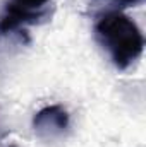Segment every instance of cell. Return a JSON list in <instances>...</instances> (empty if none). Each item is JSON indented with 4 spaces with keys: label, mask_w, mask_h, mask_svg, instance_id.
Segmentation results:
<instances>
[{
    "label": "cell",
    "mask_w": 146,
    "mask_h": 147,
    "mask_svg": "<svg viewBox=\"0 0 146 147\" xmlns=\"http://www.w3.org/2000/svg\"><path fill=\"white\" fill-rule=\"evenodd\" d=\"M52 0H9L0 17V36L14 34L24 26L36 24L46 16Z\"/></svg>",
    "instance_id": "obj_2"
},
{
    "label": "cell",
    "mask_w": 146,
    "mask_h": 147,
    "mask_svg": "<svg viewBox=\"0 0 146 147\" xmlns=\"http://www.w3.org/2000/svg\"><path fill=\"white\" fill-rule=\"evenodd\" d=\"M95 36L119 70L129 69L145 50V38L138 24L122 12H107L95 24Z\"/></svg>",
    "instance_id": "obj_1"
},
{
    "label": "cell",
    "mask_w": 146,
    "mask_h": 147,
    "mask_svg": "<svg viewBox=\"0 0 146 147\" xmlns=\"http://www.w3.org/2000/svg\"><path fill=\"white\" fill-rule=\"evenodd\" d=\"M112 2H117V3H124V5H132V3H138L141 0H112Z\"/></svg>",
    "instance_id": "obj_4"
},
{
    "label": "cell",
    "mask_w": 146,
    "mask_h": 147,
    "mask_svg": "<svg viewBox=\"0 0 146 147\" xmlns=\"http://www.w3.org/2000/svg\"><path fill=\"white\" fill-rule=\"evenodd\" d=\"M33 128L43 139L59 137L69 128V113L62 105L45 106L33 116Z\"/></svg>",
    "instance_id": "obj_3"
}]
</instances>
